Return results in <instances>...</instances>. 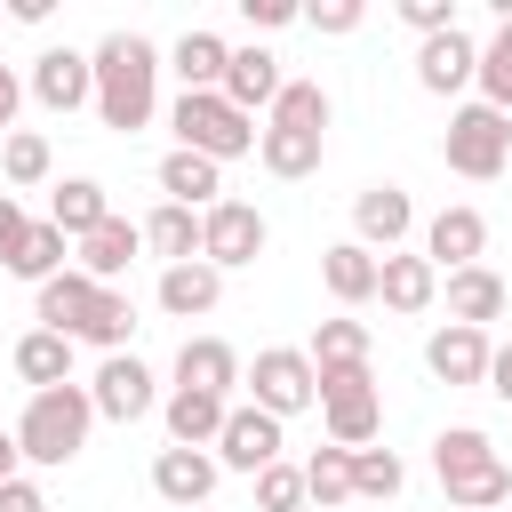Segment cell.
<instances>
[{"instance_id": "cell-1", "label": "cell", "mask_w": 512, "mask_h": 512, "mask_svg": "<svg viewBox=\"0 0 512 512\" xmlns=\"http://www.w3.org/2000/svg\"><path fill=\"white\" fill-rule=\"evenodd\" d=\"M152 80H160L152 40H144V32H112V40L96 48V112H104V128L136 136V128L152 120Z\"/></svg>"}, {"instance_id": "cell-2", "label": "cell", "mask_w": 512, "mask_h": 512, "mask_svg": "<svg viewBox=\"0 0 512 512\" xmlns=\"http://www.w3.org/2000/svg\"><path fill=\"white\" fill-rule=\"evenodd\" d=\"M432 472H440L448 504H464V512H496V504L512 496V464H504L496 440L472 432V424H456V432L432 440Z\"/></svg>"}, {"instance_id": "cell-3", "label": "cell", "mask_w": 512, "mask_h": 512, "mask_svg": "<svg viewBox=\"0 0 512 512\" xmlns=\"http://www.w3.org/2000/svg\"><path fill=\"white\" fill-rule=\"evenodd\" d=\"M88 424H96V400L80 384H56V392H32V408L16 424V448H24V464H72L88 448Z\"/></svg>"}, {"instance_id": "cell-4", "label": "cell", "mask_w": 512, "mask_h": 512, "mask_svg": "<svg viewBox=\"0 0 512 512\" xmlns=\"http://www.w3.org/2000/svg\"><path fill=\"white\" fill-rule=\"evenodd\" d=\"M440 160H448L456 176H472V184L504 176V160H512V112H496V104H464V112H448Z\"/></svg>"}, {"instance_id": "cell-5", "label": "cell", "mask_w": 512, "mask_h": 512, "mask_svg": "<svg viewBox=\"0 0 512 512\" xmlns=\"http://www.w3.org/2000/svg\"><path fill=\"white\" fill-rule=\"evenodd\" d=\"M176 144L184 152H200V160H240V152H256V128H248V112H232L216 88H200V96H176Z\"/></svg>"}, {"instance_id": "cell-6", "label": "cell", "mask_w": 512, "mask_h": 512, "mask_svg": "<svg viewBox=\"0 0 512 512\" xmlns=\"http://www.w3.org/2000/svg\"><path fill=\"white\" fill-rule=\"evenodd\" d=\"M320 424H328L336 448H368L376 424H384L376 376H368V368H328V376H320Z\"/></svg>"}, {"instance_id": "cell-7", "label": "cell", "mask_w": 512, "mask_h": 512, "mask_svg": "<svg viewBox=\"0 0 512 512\" xmlns=\"http://www.w3.org/2000/svg\"><path fill=\"white\" fill-rule=\"evenodd\" d=\"M248 384H256V408H264V416H296V408L320 400V368H312V352H288V344L256 352Z\"/></svg>"}, {"instance_id": "cell-8", "label": "cell", "mask_w": 512, "mask_h": 512, "mask_svg": "<svg viewBox=\"0 0 512 512\" xmlns=\"http://www.w3.org/2000/svg\"><path fill=\"white\" fill-rule=\"evenodd\" d=\"M200 256H208L216 272L256 264V256H264V216H256L248 200H216V208L200 216Z\"/></svg>"}, {"instance_id": "cell-9", "label": "cell", "mask_w": 512, "mask_h": 512, "mask_svg": "<svg viewBox=\"0 0 512 512\" xmlns=\"http://www.w3.org/2000/svg\"><path fill=\"white\" fill-rule=\"evenodd\" d=\"M464 80H480V48H472V32H464V24H448V32H432V40L416 48V88L456 96Z\"/></svg>"}, {"instance_id": "cell-10", "label": "cell", "mask_w": 512, "mask_h": 512, "mask_svg": "<svg viewBox=\"0 0 512 512\" xmlns=\"http://www.w3.org/2000/svg\"><path fill=\"white\" fill-rule=\"evenodd\" d=\"M480 248H488V216H480V208H440V216L424 224V256H432L440 280L464 272V264H480Z\"/></svg>"}, {"instance_id": "cell-11", "label": "cell", "mask_w": 512, "mask_h": 512, "mask_svg": "<svg viewBox=\"0 0 512 512\" xmlns=\"http://www.w3.org/2000/svg\"><path fill=\"white\" fill-rule=\"evenodd\" d=\"M216 456H224L232 472H272V464H280V416H264V408H232L224 432H216Z\"/></svg>"}, {"instance_id": "cell-12", "label": "cell", "mask_w": 512, "mask_h": 512, "mask_svg": "<svg viewBox=\"0 0 512 512\" xmlns=\"http://www.w3.org/2000/svg\"><path fill=\"white\" fill-rule=\"evenodd\" d=\"M280 88H288V80H280V56L248 40V48H232V64H224V88H216V96H224L232 112H256V104L272 112V104H280Z\"/></svg>"}, {"instance_id": "cell-13", "label": "cell", "mask_w": 512, "mask_h": 512, "mask_svg": "<svg viewBox=\"0 0 512 512\" xmlns=\"http://www.w3.org/2000/svg\"><path fill=\"white\" fill-rule=\"evenodd\" d=\"M488 328H432V344H424V368L440 376V384H488Z\"/></svg>"}, {"instance_id": "cell-14", "label": "cell", "mask_w": 512, "mask_h": 512, "mask_svg": "<svg viewBox=\"0 0 512 512\" xmlns=\"http://www.w3.org/2000/svg\"><path fill=\"white\" fill-rule=\"evenodd\" d=\"M88 400H96V416H120V424H136V416L152 408V368H144L136 352H112V360L96 368Z\"/></svg>"}, {"instance_id": "cell-15", "label": "cell", "mask_w": 512, "mask_h": 512, "mask_svg": "<svg viewBox=\"0 0 512 512\" xmlns=\"http://www.w3.org/2000/svg\"><path fill=\"white\" fill-rule=\"evenodd\" d=\"M208 488H216V456L208 448H160L152 456V496L160 504L192 512V504H208Z\"/></svg>"}, {"instance_id": "cell-16", "label": "cell", "mask_w": 512, "mask_h": 512, "mask_svg": "<svg viewBox=\"0 0 512 512\" xmlns=\"http://www.w3.org/2000/svg\"><path fill=\"white\" fill-rule=\"evenodd\" d=\"M96 304H104V288H96L80 264L56 272V280H40V328H56V336H88Z\"/></svg>"}, {"instance_id": "cell-17", "label": "cell", "mask_w": 512, "mask_h": 512, "mask_svg": "<svg viewBox=\"0 0 512 512\" xmlns=\"http://www.w3.org/2000/svg\"><path fill=\"white\" fill-rule=\"evenodd\" d=\"M32 96H40L48 112H72V104H88V96H96V56L48 48V56L32 64Z\"/></svg>"}, {"instance_id": "cell-18", "label": "cell", "mask_w": 512, "mask_h": 512, "mask_svg": "<svg viewBox=\"0 0 512 512\" xmlns=\"http://www.w3.org/2000/svg\"><path fill=\"white\" fill-rule=\"evenodd\" d=\"M352 224H360V248H400V232L416 224V208H408V192L400 184H368L360 200H352Z\"/></svg>"}, {"instance_id": "cell-19", "label": "cell", "mask_w": 512, "mask_h": 512, "mask_svg": "<svg viewBox=\"0 0 512 512\" xmlns=\"http://www.w3.org/2000/svg\"><path fill=\"white\" fill-rule=\"evenodd\" d=\"M216 296H224V272H216L208 256L160 272V312H168V320H200V312H216Z\"/></svg>"}, {"instance_id": "cell-20", "label": "cell", "mask_w": 512, "mask_h": 512, "mask_svg": "<svg viewBox=\"0 0 512 512\" xmlns=\"http://www.w3.org/2000/svg\"><path fill=\"white\" fill-rule=\"evenodd\" d=\"M144 248V224H128V216H104L88 240H80V272L96 280V288H112L120 272H128V256Z\"/></svg>"}, {"instance_id": "cell-21", "label": "cell", "mask_w": 512, "mask_h": 512, "mask_svg": "<svg viewBox=\"0 0 512 512\" xmlns=\"http://www.w3.org/2000/svg\"><path fill=\"white\" fill-rule=\"evenodd\" d=\"M320 280H328V296H336V304H368V296H376V280H384V256H376V248H360V240H336V248L320 256Z\"/></svg>"}, {"instance_id": "cell-22", "label": "cell", "mask_w": 512, "mask_h": 512, "mask_svg": "<svg viewBox=\"0 0 512 512\" xmlns=\"http://www.w3.org/2000/svg\"><path fill=\"white\" fill-rule=\"evenodd\" d=\"M440 296H448V320H456V328H488V320L504 312V280H496L488 264L448 272V280H440Z\"/></svg>"}, {"instance_id": "cell-23", "label": "cell", "mask_w": 512, "mask_h": 512, "mask_svg": "<svg viewBox=\"0 0 512 512\" xmlns=\"http://www.w3.org/2000/svg\"><path fill=\"white\" fill-rule=\"evenodd\" d=\"M176 384H192V392H232L240 384V352L224 344V336H184V352H176Z\"/></svg>"}, {"instance_id": "cell-24", "label": "cell", "mask_w": 512, "mask_h": 512, "mask_svg": "<svg viewBox=\"0 0 512 512\" xmlns=\"http://www.w3.org/2000/svg\"><path fill=\"white\" fill-rule=\"evenodd\" d=\"M160 192H168L176 208L208 216V208H216V192H224V176H216V160H200V152H184V144H176V152L160 160Z\"/></svg>"}, {"instance_id": "cell-25", "label": "cell", "mask_w": 512, "mask_h": 512, "mask_svg": "<svg viewBox=\"0 0 512 512\" xmlns=\"http://www.w3.org/2000/svg\"><path fill=\"white\" fill-rule=\"evenodd\" d=\"M376 296H384L392 312H432V304H440V272H432V256H400V248H392Z\"/></svg>"}, {"instance_id": "cell-26", "label": "cell", "mask_w": 512, "mask_h": 512, "mask_svg": "<svg viewBox=\"0 0 512 512\" xmlns=\"http://www.w3.org/2000/svg\"><path fill=\"white\" fill-rule=\"evenodd\" d=\"M224 416H232V400H216V392H192V384L168 392V440L176 448H208L224 432Z\"/></svg>"}, {"instance_id": "cell-27", "label": "cell", "mask_w": 512, "mask_h": 512, "mask_svg": "<svg viewBox=\"0 0 512 512\" xmlns=\"http://www.w3.org/2000/svg\"><path fill=\"white\" fill-rule=\"evenodd\" d=\"M168 64H176V80H184V96H200V88H224V64H232V40L200 24V32H184V40H176V56H168Z\"/></svg>"}, {"instance_id": "cell-28", "label": "cell", "mask_w": 512, "mask_h": 512, "mask_svg": "<svg viewBox=\"0 0 512 512\" xmlns=\"http://www.w3.org/2000/svg\"><path fill=\"white\" fill-rule=\"evenodd\" d=\"M16 376H24L32 392H56V384H72V336H56V328H32V336H16Z\"/></svg>"}, {"instance_id": "cell-29", "label": "cell", "mask_w": 512, "mask_h": 512, "mask_svg": "<svg viewBox=\"0 0 512 512\" xmlns=\"http://www.w3.org/2000/svg\"><path fill=\"white\" fill-rule=\"evenodd\" d=\"M320 144H328V136H312V128H280V120L256 128V160H264L272 176H312V168H320Z\"/></svg>"}, {"instance_id": "cell-30", "label": "cell", "mask_w": 512, "mask_h": 512, "mask_svg": "<svg viewBox=\"0 0 512 512\" xmlns=\"http://www.w3.org/2000/svg\"><path fill=\"white\" fill-rule=\"evenodd\" d=\"M104 216H112V200H104L96 176H64V184H56V216H48V224H56L64 240H88Z\"/></svg>"}, {"instance_id": "cell-31", "label": "cell", "mask_w": 512, "mask_h": 512, "mask_svg": "<svg viewBox=\"0 0 512 512\" xmlns=\"http://www.w3.org/2000/svg\"><path fill=\"white\" fill-rule=\"evenodd\" d=\"M144 248L168 256V264H192V256H200V216L176 208V200H160V208L144 216Z\"/></svg>"}, {"instance_id": "cell-32", "label": "cell", "mask_w": 512, "mask_h": 512, "mask_svg": "<svg viewBox=\"0 0 512 512\" xmlns=\"http://www.w3.org/2000/svg\"><path fill=\"white\" fill-rule=\"evenodd\" d=\"M64 248H72V240H64L56 224H32V232H24V248L8 256V272L40 288V280H56V272H72V264H64Z\"/></svg>"}, {"instance_id": "cell-33", "label": "cell", "mask_w": 512, "mask_h": 512, "mask_svg": "<svg viewBox=\"0 0 512 512\" xmlns=\"http://www.w3.org/2000/svg\"><path fill=\"white\" fill-rule=\"evenodd\" d=\"M312 368H368V328L360 320H320L312 328Z\"/></svg>"}, {"instance_id": "cell-34", "label": "cell", "mask_w": 512, "mask_h": 512, "mask_svg": "<svg viewBox=\"0 0 512 512\" xmlns=\"http://www.w3.org/2000/svg\"><path fill=\"white\" fill-rule=\"evenodd\" d=\"M272 120H280V128H312V136H328V88H320V80H288L280 104H272Z\"/></svg>"}, {"instance_id": "cell-35", "label": "cell", "mask_w": 512, "mask_h": 512, "mask_svg": "<svg viewBox=\"0 0 512 512\" xmlns=\"http://www.w3.org/2000/svg\"><path fill=\"white\" fill-rule=\"evenodd\" d=\"M480 104L512 112V16H504V24H496V40L480 48Z\"/></svg>"}, {"instance_id": "cell-36", "label": "cell", "mask_w": 512, "mask_h": 512, "mask_svg": "<svg viewBox=\"0 0 512 512\" xmlns=\"http://www.w3.org/2000/svg\"><path fill=\"white\" fill-rule=\"evenodd\" d=\"M400 480L408 472H400L392 448H352V496H376L384 504V496H400Z\"/></svg>"}, {"instance_id": "cell-37", "label": "cell", "mask_w": 512, "mask_h": 512, "mask_svg": "<svg viewBox=\"0 0 512 512\" xmlns=\"http://www.w3.org/2000/svg\"><path fill=\"white\" fill-rule=\"evenodd\" d=\"M304 488H312V504H344V496H352V448L328 440V448L304 464Z\"/></svg>"}, {"instance_id": "cell-38", "label": "cell", "mask_w": 512, "mask_h": 512, "mask_svg": "<svg viewBox=\"0 0 512 512\" xmlns=\"http://www.w3.org/2000/svg\"><path fill=\"white\" fill-rule=\"evenodd\" d=\"M0 168H8V184H40L48 176V136H32V128L0 136Z\"/></svg>"}, {"instance_id": "cell-39", "label": "cell", "mask_w": 512, "mask_h": 512, "mask_svg": "<svg viewBox=\"0 0 512 512\" xmlns=\"http://www.w3.org/2000/svg\"><path fill=\"white\" fill-rule=\"evenodd\" d=\"M304 464H272V472H256V512H304Z\"/></svg>"}, {"instance_id": "cell-40", "label": "cell", "mask_w": 512, "mask_h": 512, "mask_svg": "<svg viewBox=\"0 0 512 512\" xmlns=\"http://www.w3.org/2000/svg\"><path fill=\"white\" fill-rule=\"evenodd\" d=\"M136 328V312H128V296L120 288H104V304H96V320H88V344H104V352H120V336Z\"/></svg>"}, {"instance_id": "cell-41", "label": "cell", "mask_w": 512, "mask_h": 512, "mask_svg": "<svg viewBox=\"0 0 512 512\" xmlns=\"http://www.w3.org/2000/svg\"><path fill=\"white\" fill-rule=\"evenodd\" d=\"M360 16H368L360 0H320V8H304V24H312V32H328V40H344V32H360Z\"/></svg>"}, {"instance_id": "cell-42", "label": "cell", "mask_w": 512, "mask_h": 512, "mask_svg": "<svg viewBox=\"0 0 512 512\" xmlns=\"http://www.w3.org/2000/svg\"><path fill=\"white\" fill-rule=\"evenodd\" d=\"M240 16H248L256 32H280V24H296L304 8H288V0H240Z\"/></svg>"}, {"instance_id": "cell-43", "label": "cell", "mask_w": 512, "mask_h": 512, "mask_svg": "<svg viewBox=\"0 0 512 512\" xmlns=\"http://www.w3.org/2000/svg\"><path fill=\"white\" fill-rule=\"evenodd\" d=\"M24 232H32V216H24V208H16L8 192H0V264H8L16 248H24Z\"/></svg>"}, {"instance_id": "cell-44", "label": "cell", "mask_w": 512, "mask_h": 512, "mask_svg": "<svg viewBox=\"0 0 512 512\" xmlns=\"http://www.w3.org/2000/svg\"><path fill=\"white\" fill-rule=\"evenodd\" d=\"M400 16H408V24H416V32H424V40H432V32H448V24H456V16H448V0H408V8H400Z\"/></svg>"}, {"instance_id": "cell-45", "label": "cell", "mask_w": 512, "mask_h": 512, "mask_svg": "<svg viewBox=\"0 0 512 512\" xmlns=\"http://www.w3.org/2000/svg\"><path fill=\"white\" fill-rule=\"evenodd\" d=\"M0 512H48V496H40V480H24V472H16V480L0 488Z\"/></svg>"}, {"instance_id": "cell-46", "label": "cell", "mask_w": 512, "mask_h": 512, "mask_svg": "<svg viewBox=\"0 0 512 512\" xmlns=\"http://www.w3.org/2000/svg\"><path fill=\"white\" fill-rule=\"evenodd\" d=\"M16 104H24V80L0 64V128H8V136H16Z\"/></svg>"}, {"instance_id": "cell-47", "label": "cell", "mask_w": 512, "mask_h": 512, "mask_svg": "<svg viewBox=\"0 0 512 512\" xmlns=\"http://www.w3.org/2000/svg\"><path fill=\"white\" fill-rule=\"evenodd\" d=\"M488 392H496V400H512V344L488 360Z\"/></svg>"}, {"instance_id": "cell-48", "label": "cell", "mask_w": 512, "mask_h": 512, "mask_svg": "<svg viewBox=\"0 0 512 512\" xmlns=\"http://www.w3.org/2000/svg\"><path fill=\"white\" fill-rule=\"evenodd\" d=\"M16 464H24V448H16V432H0V488L16 480Z\"/></svg>"}]
</instances>
